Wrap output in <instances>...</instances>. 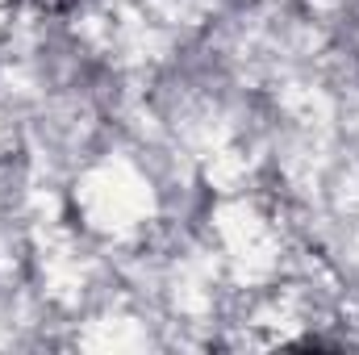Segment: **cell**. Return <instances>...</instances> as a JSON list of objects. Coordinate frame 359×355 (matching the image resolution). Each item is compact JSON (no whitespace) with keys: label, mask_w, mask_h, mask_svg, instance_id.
I'll return each instance as SVG.
<instances>
[{"label":"cell","mask_w":359,"mask_h":355,"mask_svg":"<svg viewBox=\"0 0 359 355\" xmlns=\"http://www.w3.org/2000/svg\"><path fill=\"white\" fill-rule=\"evenodd\" d=\"M29 8H38V13H67V8H76L80 0H25Z\"/></svg>","instance_id":"1"}]
</instances>
